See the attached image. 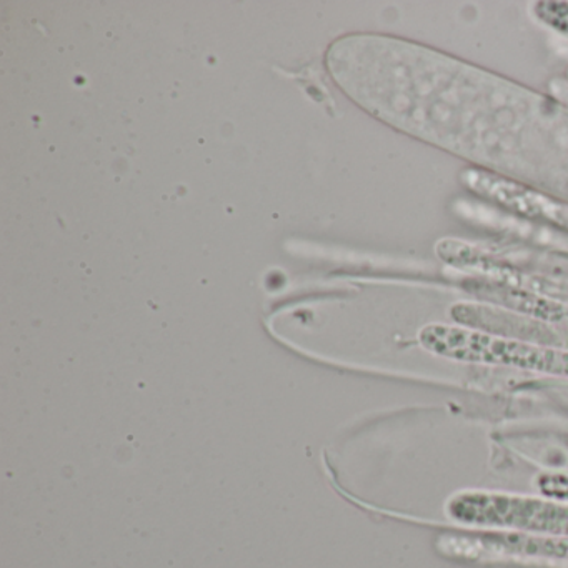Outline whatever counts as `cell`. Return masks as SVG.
Listing matches in <instances>:
<instances>
[{"label": "cell", "instance_id": "cell-1", "mask_svg": "<svg viewBox=\"0 0 568 568\" xmlns=\"http://www.w3.org/2000/svg\"><path fill=\"white\" fill-rule=\"evenodd\" d=\"M418 338L428 352L452 361L504 365L568 377V352L440 324L428 325Z\"/></svg>", "mask_w": 568, "mask_h": 568}, {"label": "cell", "instance_id": "cell-2", "mask_svg": "<svg viewBox=\"0 0 568 568\" xmlns=\"http://www.w3.org/2000/svg\"><path fill=\"white\" fill-rule=\"evenodd\" d=\"M448 514L462 524L515 528L568 537V501L468 491L452 498Z\"/></svg>", "mask_w": 568, "mask_h": 568}, {"label": "cell", "instance_id": "cell-3", "mask_svg": "<svg viewBox=\"0 0 568 568\" xmlns=\"http://www.w3.org/2000/svg\"><path fill=\"white\" fill-rule=\"evenodd\" d=\"M535 14L545 24L555 31L568 36V4L567 2H540L535 6Z\"/></svg>", "mask_w": 568, "mask_h": 568}]
</instances>
